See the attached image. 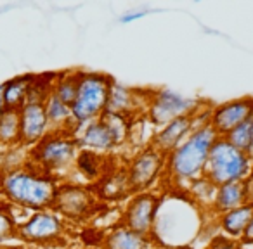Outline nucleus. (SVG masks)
Returning a JSON list of instances; mask_svg holds the SVG:
<instances>
[{
	"label": "nucleus",
	"mask_w": 253,
	"mask_h": 249,
	"mask_svg": "<svg viewBox=\"0 0 253 249\" xmlns=\"http://www.w3.org/2000/svg\"><path fill=\"white\" fill-rule=\"evenodd\" d=\"M153 249H162V248H153Z\"/></svg>",
	"instance_id": "nucleus-32"
},
{
	"label": "nucleus",
	"mask_w": 253,
	"mask_h": 249,
	"mask_svg": "<svg viewBox=\"0 0 253 249\" xmlns=\"http://www.w3.org/2000/svg\"><path fill=\"white\" fill-rule=\"evenodd\" d=\"M160 210V197L156 194L144 190V192H135L126 203L122 214V223L130 230L139 232L142 235L151 237L155 232L156 220H158Z\"/></svg>",
	"instance_id": "nucleus-10"
},
{
	"label": "nucleus",
	"mask_w": 253,
	"mask_h": 249,
	"mask_svg": "<svg viewBox=\"0 0 253 249\" xmlns=\"http://www.w3.org/2000/svg\"><path fill=\"white\" fill-rule=\"evenodd\" d=\"M104 165H106L104 154L87 151V149H80L73 166H75V170H77L82 177H85L87 180H97L104 175Z\"/></svg>",
	"instance_id": "nucleus-23"
},
{
	"label": "nucleus",
	"mask_w": 253,
	"mask_h": 249,
	"mask_svg": "<svg viewBox=\"0 0 253 249\" xmlns=\"http://www.w3.org/2000/svg\"><path fill=\"white\" fill-rule=\"evenodd\" d=\"M113 83L115 80L106 73L82 71L77 97L71 104V116L77 130L97 119L106 111Z\"/></svg>",
	"instance_id": "nucleus-3"
},
{
	"label": "nucleus",
	"mask_w": 253,
	"mask_h": 249,
	"mask_svg": "<svg viewBox=\"0 0 253 249\" xmlns=\"http://www.w3.org/2000/svg\"><path fill=\"white\" fill-rule=\"evenodd\" d=\"M252 170L253 156L236 149L224 137H218L210 149L203 177L218 187L231 182H243Z\"/></svg>",
	"instance_id": "nucleus-4"
},
{
	"label": "nucleus",
	"mask_w": 253,
	"mask_h": 249,
	"mask_svg": "<svg viewBox=\"0 0 253 249\" xmlns=\"http://www.w3.org/2000/svg\"><path fill=\"white\" fill-rule=\"evenodd\" d=\"M252 214V204H241L239 208H234V210L227 211V213L218 214V227L225 234V237L232 239V241H239Z\"/></svg>",
	"instance_id": "nucleus-18"
},
{
	"label": "nucleus",
	"mask_w": 253,
	"mask_h": 249,
	"mask_svg": "<svg viewBox=\"0 0 253 249\" xmlns=\"http://www.w3.org/2000/svg\"><path fill=\"white\" fill-rule=\"evenodd\" d=\"M16 232H18V223H16L12 213L7 208L0 206V244L16 237Z\"/></svg>",
	"instance_id": "nucleus-25"
},
{
	"label": "nucleus",
	"mask_w": 253,
	"mask_h": 249,
	"mask_svg": "<svg viewBox=\"0 0 253 249\" xmlns=\"http://www.w3.org/2000/svg\"><path fill=\"white\" fill-rule=\"evenodd\" d=\"M56 178L35 166L11 168L0 177V192L11 204L32 211L50 210L56 196Z\"/></svg>",
	"instance_id": "nucleus-1"
},
{
	"label": "nucleus",
	"mask_w": 253,
	"mask_h": 249,
	"mask_svg": "<svg viewBox=\"0 0 253 249\" xmlns=\"http://www.w3.org/2000/svg\"><path fill=\"white\" fill-rule=\"evenodd\" d=\"M104 249H153V246L151 237L130 230L123 223H120L106 234Z\"/></svg>",
	"instance_id": "nucleus-16"
},
{
	"label": "nucleus",
	"mask_w": 253,
	"mask_h": 249,
	"mask_svg": "<svg viewBox=\"0 0 253 249\" xmlns=\"http://www.w3.org/2000/svg\"><path fill=\"white\" fill-rule=\"evenodd\" d=\"M78 130H80V134H77L75 137H77L80 149H87V151H94L99 152V154H106V152H111L113 149L120 147L111 128L101 118L87 123V125L80 127Z\"/></svg>",
	"instance_id": "nucleus-14"
},
{
	"label": "nucleus",
	"mask_w": 253,
	"mask_h": 249,
	"mask_svg": "<svg viewBox=\"0 0 253 249\" xmlns=\"http://www.w3.org/2000/svg\"><path fill=\"white\" fill-rule=\"evenodd\" d=\"M253 116V97H239L213 106L208 125L218 137H225Z\"/></svg>",
	"instance_id": "nucleus-11"
},
{
	"label": "nucleus",
	"mask_w": 253,
	"mask_h": 249,
	"mask_svg": "<svg viewBox=\"0 0 253 249\" xmlns=\"http://www.w3.org/2000/svg\"><path fill=\"white\" fill-rule=\"evenodd\" d=\"M196 114L182 116V118L172 119L170 123L163 125V127L153 135L149 145H151L153 149H156L158 152H162V154H165V156L170 154L173 149H177L187 137H189V134L194 128H198Z\"/></svg>",
	"instance_id": "nucleus-12"
},
{
	"label": "nucleus",
	"mask_w": 253,
	"mask_h": 249,
	"mask_svg": "<svg viewBox=\"0 0 253 249\" xmlns=\"http://www.w3.org/2000/svg\"><path fill=\"white\" fill-rule=\"evenodd\" d=\"M250 119L243 123V125H239L238 128H234V130L225 135L224 139L231 145H234L236 149L253 156V132H252V121H250Z\"/></svg>",
	"instance_id": "nucleus-24"
},
{
	"label": "nucleus",
	"mask_w": 253,
	"mask_h": 249,
	"mask_svg": "<svg viewBox=\"0 0 253 249\" xmlns=\"http://www.w3.org/2000/svg\"><path fill=\"white\" fill-rule=\"evenodd\" d=\"M217 139L218 135L210 125L194 128L179 147L167 154L163 175L175 183H193L203 177L208 154Z\"/></svg>",
	"instance_id": "nucleus-2"
},
{
	"label": "nucleus",
	"mask_w": 253,
	"mask_h": 249,
	"mask_svg": "<svg viewBox=\"0 0 253 249\" xmlns=\"http://www.w3.org/2000/svg\"><path fill=\"white\" fill-rule=\"evenodd\" d=\"M167 156L148 145L128 161L125 172L132 192H144L165 173Z\"/></svg>",
	"instance_id": "nucleus-9"
},
{
	"label": "nucleus",
	"mask_w": 253,
	"mask_h": 249,
	"mask_svg": "<svg viewBox=\"0 0 253 249\" xmlns=\"http://www.w3.org/2000/svg\"><path fill=\"white\" fill-rule=\"evenodd\" d=\"M21 145V127L19 111L5 109L0 114V149H14Z\"/></svg>",
	"instance_id": "nucleus-21"
},
{
	"label": "nucleus",
	"mask_w": 253,
	"mask_h": 249,
	"mask_svg": "<svg viewBox=\"0 0 253 249\" xmlns=\"http://www.w3.org/2000/svg\"><path fill=\"white\" fill-rule=\"evenodd\" d=\"M250 121H252V132H253V116H252V119H250Z\"/></svg>",
	"instance_id": "nucleus-31"
},
{
	"label": "nucleus",
	"mask_w": 253,
	"mask_h": 249,
	"mask_svg": "<svg viewBox=\"0 0 253 249\" xmlns=\"http://www.w3.org/2000/svg\"><path fill=\"white\" fill-rule=\"evenodd\" d=\"M66 225L64 220L52 210L35 211L23 223H18L16 237L28 244L35 246H52L63 241Z\"/></svg>",
	"instance_id": "nucleus-8"
},
{
	"label": "nucleus",
	"mask_w": 253,
	"mask_h": 249,
	"mask_svg": "<svg viewBox=\"0 0 253 249\" xmlns=\"http://www.w3.org/2000/svg\"><path fill=\"white\" fill-rule=\"evenodd\" d=\"M205 249H243V246L238 241H232L225 235H218Z\"/></svg>",
	"instance_id": "nucleus-26"
},
{
	"label": "nucleus",
	"mask_w": 253,
	"mask_h": 249,
	"mask_svg": "<svg viewBox=\"0 0 253 249\" xmlns=\"http://www.w3.org/2000/svg\"><path fill=\"white\" fill-rule=\"evenodd\" d=\"M19 127H21V145L33 147L50 132L43 102H26L19 109Z\"/></svg>",
	"instance_id": "nucleus-13"
},
{
	"label": "nucleus",
	"mask_w": 253,
	"mask_h": 249,
	"mask_svg": "<svg viewBox=\"0 0 253 249\" xmlns=\"http://www.w3.org/2000/svg\"><path fill=\"white\" fill-rule=\"evenodd\" d=\"M201 106L203 102L200 99L186 97V95H180L169 88H160V90H153L149 94L146 114L153 125L162 128L172 119L196 114L200 109H203Z\"/></svg>",
	"instance_id": "nucleus-6"
},
{
	"label": "nucleus",
	"mask_w": 253,
	"mask_h": 249,
	"mask_svg": "<svg viewBox=\"0 0 253 249\" xmlns=\"http://www.w3.org/2000/svg\"><path fill=\"white\" fill-rule=\"evenodd\" d=\"M43 107H45V114H47L50 132H66V134L77 135V127H75V123H73L70 106L61 102L59 99L50 92V94L47 95L45 102H43Z\"/></svg>",
	"instance_id": "nucleus-17"
},
{
	"label": "nucleus",
	"mask_w": 253,
	"mask_h": 249,
	"mask_svg": "<svg viewBox=\"0 0 253 249\" xmlns=\"http://www.w3.org/2000/svg\"><path fill=\"white\" fill-rule=\"evenodd\" d=\"M35 74H23L4 83V102L5 109L19 111L28 101V94L35 83Z\"/></svg>",
	"instance_id": "nucleus-19"
},
{
	"label": "nucleus",
	"mask_w": 253,
	"mask_h": 249,
	"mask_svg": "<svg viewBox=\"0 0 253 249\" xmlns=\"http://www.w3.org/2000/svg\"><path fill=\"white\" fill-rule=\"evenodd\" d=\"M139 94H141V90H137V88L125 87V85H120L115 81L104 112H111V114H118L130 119L141 109V102L144 101V97H141Z\"/></svg>",
	"instance_id": "nucleus-15"
},
{
	"label": "nucleus",
	"mask_w": 253,
	"mask_h": 249,
	"mask_svg": "<svg viewBox=\"0 0 253 249\" xmlns=\"http://www.w3.org/2000/svg\"><path fill=\"white\" fill-rule=\"evenodd\" d=\"M245 204V190H243V182H231L218 185L215 189V196L211 201V210L213 213L222 214L227 211L239 208Z\"/></svg>",
	"instance_id": "nucleus-20"
},
{
	"label": "nucleus",
	"mask_w": 253,
	"mask_h": 249,
	"mask_svg": "<svg viewBox=\"0 0 253 249\" xmlns=\"http://www.w3.org/2000/svg\"><path fill=\"white\" fill-rule=\"evenodd\" d=\"M50 210L63 220L82 221L92 216V213L97 210V199L87 187L78 183H61L57 185Z\"/></svg>",
	"instance_id": "nucleus-7"
},
{
	"label": "nucleus",
	"mask_w": 253,
	"mask_h": 249,
	"mask_svg": "<svg viewBox=\"0 0 253 249\" xmlns=\"http://www.w3.org/2000/svg\"><path fill=\"white\" fill-rule=\"evenodd\" d=\"M243 190H245V204H252L253 206V170L243 180Z\"/></svg>",
	"instance_id": "nucleus-27"
},
{
	"label": "nucleus",
	"mask_w": 253,
	"mask_h": 249,
	"mask_svg": "<svg viewBox=\"0 0 253 249\" xmlns=\"http://www.w3.org/2000/svg\"><path fill=\"white\" fill-rule=\"evenodd\" d=\"M80 73H82V70L64 71V73L56 74L52 80L50 92H52L61 102L70 106V107L75 102V97H77L78 83H80Z\"/></svg>",
	"instance_id": "nucleus-22"
},
{
	"label": "nucleus",
	"mask_w": 253,
	"mask_h": 249,
	"mask_svg": "<svg viewBox=\"0 0 253 249\" xmlns=\"http://www.w3.org/2000/svg\"><path fill=\"white\" fill-rule=\"evenodd\" d=\"M239 244L245 248V246H253V214L250 218L248 225H246L245 232H243L241 239H239Z\"/></svg>",
	"instance_id": "nucleus-28"
},
{
	"label": "nucleus",
	"mask_w": 253,
	"mask_h": 249,
	"mask_svg": "<svg viewBox=\"0 0 253 249\" xmlns=\"http://www.w3.org/2000/svg\"><path fill=\"white\" fill-rule=\"evenodd\" d=\"M5 111V102H4V83H0V114Z\"/></svg>",
	"instance_id": "nucleus-30"
},
{
	"label": "nucleus",
	"mask_w": 253,
	"mask_h": 249,
	"mask_svg": "<svg viewBox=\"0 0 253 249\" xmlns=\"http://www.w3.org/2000/svg\"><path fill=\"white\" fill-rule=\"evenodd\" d=\"M80 145L73 134L66 132H49L39 144L30 151L32 166L54 177L56 173L68 170L75 165Z\"/></svg>",
	"instance_id": "nucleus-5"
},
{
	"label": "nucleus",
	"mask_w": 253,
	"mask_h": 249,
	"mask_svg": "<svg viewBox=\"0 0 253 249\" xmlns=\"http://www.w3.org/2000/svg\"><path fill=\"white\" fill-rule=\"evenodd\" d=\"M146 14H148V12H146V11L126 12V14H123L122 18H120V23H132V21H135V19H141V18H144Z\"/></svg>",
	"instance_id": "nucleus-29"
}]
</instances>
